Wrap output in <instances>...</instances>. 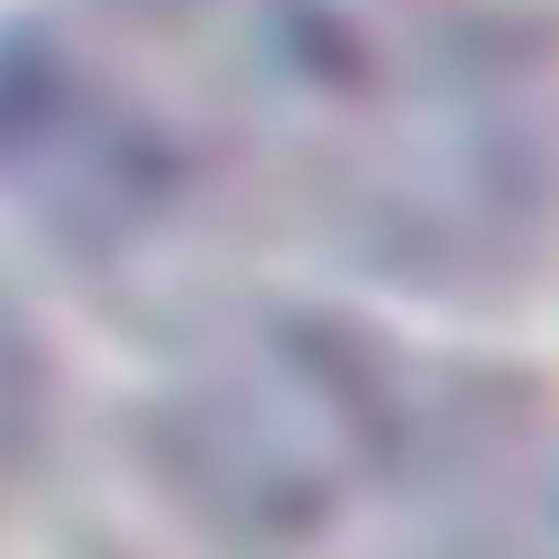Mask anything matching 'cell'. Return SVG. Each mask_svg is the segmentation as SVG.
<instances>
[{
  "instance_id": "6da1fadb",
  "label": "cell",
  "mask_w": 559,
  "mask_h": 559,
  "mask_svg": "<svg viewBox=\"0 0 559 559\" xmlns=\"http://www.w3.org/2000/svg\"><path fill=\"white\" fill-rule=\"evenodd\" d=\"M0 129L37 212L175 239L248 202L385 258L514 212L523 129L431 0H92L19 46Z\"/></svg>"
},
{
  "instance_id": "7a4b0ae2",
  "label": "cell",
  "mask_w": 559,
  "mask_h": 559,
  "mask_svg": "<svg viewBox=\"0 0 559 559\" xmlns=\"http://www.w3.org/2000/svg\"><path fill=\"white\" fill-rule=\"evenodd\" d=\"M468 559H559V440H550L542 468L523 477V496L477 532V550H468Z\"/></svg>"
}]
</instances>
